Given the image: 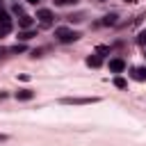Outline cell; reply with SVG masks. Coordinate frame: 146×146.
Here are the masks:
<instances>
[{"label":"cell","instance_id":"6da1fadb","mask_svg":"<svg viewBox=\"0 0 146 146\" xmlns=\"http://www.w3.org/2000/svg\"><path fill=\"white\" fill-rule=\"evenodd\" d=\"M55 36H57L62 43H71V41H75L80 34H78L75 30H68V27H57V30H55Z\"/></svg>","mask_w":146,"mask_h":146},{"label":"cell","instance_id":"7a4b0ae2","mask_svg":"<svg viewBox=\"0 0 146 146\" xmlns=\"http://www.w3.org/2000/svg\"><path fill=\"white\" fill-rule=\"evenodd\" d=\"M62 103L64 105H91V103H98V98L96 96H91V98H87V96H73V98H62Z\"/></svg>","mask_w":146,"mask_h":146},{"label":"cell","instance_id":"3957f363","mask_svg":"<svg viewBox=\"0 0 146 146\" xmlns=\"http://www.w3.org/2000/svg\"><path fill=\"white\" fill-rule=\"evenodd\" d=\"M36 18L41 21V25H50L55 16H52V11H50V9H39V11H36Z\"/></svg>","mask_w":146,"mask_h":146},{"label":"cell","instance_id":"277c9868","mask_svg":"<svg viewBox=\"0 0 146 146\" xmlns=\"http://www.w3.org/2000/svg\"><path fill=\"white\" fill-rule=\"evenodd\" d=\"M125 68V62L123 59H110V71L112 73H121Z\"/></svg>","mask_w":146,"mask_h":146},{"label":"cell","instance_id":"5b68a950","mask_svg":"<svg viewBox=\"0 0 146 146\" xmlns=\"http://www.w3.org/2000/svg\"><path fill=\"white\" fill-rule=\"evenodd\" d=\"M132 80H137V82H144V80H146V68H144V66H137V68H132Z\"/></svg>","mask_w":146,"mask_h":146},{"label":"cell","instance_id":"8992f818","mask_svg":"<svg viewBox=\"0 0 146 146\" xmlns=\"http://www.w3.org/2000/svg\"><path fill=\"white\" fill-rule=\"evenodd\" d=\"M32 96H34V94H32L30 89H21V91H16V98H18V100H30Z\"/></svg>","mask_w":146,"mask_h":146},{"label":"cell","instance_id":"52a82bcc","mask_svg":"<svg viewBox=\"0 0 146 146\" xmlns=\"http://www.w3.org/2000/svg\"><path fill=\"white\" fill-rule=\"evenodd\" d=\"M87 66H94V68H98V66H100V57H98V55H91V57H87Z\"/></svg>","mask_w":146,"mask_h":146},{"label":"cell","instance_id":"ba28073f","mask_svg":"<svg viewBox=\"0 0 146 146\" xmlns=\"http://www.w3.org/2000/svg\"><path fill=\"white\" fill-rule=\"evenodd\" d=\"M18 25L21 27H32V16H21L18 18Z\"/></svg>","mask_w":146,"mask_h":146},{"label":"cell","instance_id":"9c48e42d","mask_svg":"<svg viewBox=\"0 0 146 146\" xmlns=\"http://www.w3.org/2000/svg\"><path fill=\"white\" fill-rule=\"evenodd\" d=\"M11 32V23L7 21V23H0V36H7Z\"/></svg>","mask_w":146,"mask_h":146},{"label":"cell","instance_id":"30bf717a","mask_svg":"<svg viewBox=\"0 0 146 146\" xmlns=\"http://www.w3.org/2000/svg\"><path fill=\"white\" fill-rule=\"evenodd\" d=\"M114 23H116V14H110L103 18V25H114Z\"/></svg>","mask_w":146,"mask_h":146},{"label":"cell","instance_id":"8fae6325","mask_svg":"<svg viewBox=\"0 0 146 146\" xmlns=\"http://www.w3.org/2000/svg\"><path fill=\"white\" fill-rule=\"evenodd\" d=\"M114 87H116V89H125V87H128V82H125L123 78H114Z\"/></svg>","mask_w":146,"mask_h":146},{"label":"cell","instance_id":"7c38bea8","mask_svg":"<svg viewBox=\"0 0 146 146\" xmlns=\"http://www.w3.org/2000/svg\"><path fill=\"white\" fill-rule=\"evenodd\" d=\"M137 43L146 48V30H141V32H139V36H137Z\"/></svg>","mask_w":146,"mask_h":146},{"label":"cell","instance_id":"4fadbf2b","mask_svg":"<svg viewBox=\"0 0 146 146\" xmlns=\"http://www.w3.org/2000/svg\"><path fill=\"white\" fill-rule=\"evenodd\" d=\"M32 36H34V32H21V34H18L21 41H27V39H32Z\"/></svg>","mask_w":146,"mask_h":146},{"label":"cell","instance_id":"5bb4252c","mask_svg":"<svg viewBox=\"0 0 146 146\" xmlns=\"http://www.w3.org/2000/svg\"><path fill=\"white\" fill-rule=\"evenodd\" d=\"M23 50H25V46H23V43H16V46L11 48V52H23Z\"/></svg>","mask_w":146,"mask_h":146},{"label":"cell","instance_id":"9a60e30c","mask_svg":"<svg viewBox=\"0 0 146 146\" xmlns=\"http://www.w3.org/2000/svg\"><path fill=\"white\" fill-rule=\"evenodd\" d=\"M7 21H9V16H7V11H2V9H0V23H7Z\"/></svg>","mask_w":146,"mask_h":146},{"label":"cell","instance_id":"2e32d148","mask_svg":"<svg viewBox=\"0 0 146 146\" xmlns=\"http://www.w3.org/2000/svg\"><path fill=\"white\" fill-rule=\"evenodd\" d=\"M68 0H55V5H66Z\"/></svg>","mask_w":146,"mask_h":146},{"label":"cell","instance_id":"e0dca14e","mask_svg":"<svg viewBox=\"0 0 146 146\" xmlns=\"http://www.w3.org/2000/svg\"><path fill=\"white\" fill-rule=\"evenodd\" d=\"M0 141H7V135H0Z\"/></svg>","mask_w":146,"mask_h":146},{"label":"cell","instance_id":"ac0fdd59","mask_svg":"<svg viewBox=\"0 0 146 146\" xmlns=\"http://www.w3.org/2000/svg\"><path fill=\"white\" fill-rule=\"evenodd\" d=\"M27 2H32V5H36V2H39V0H27Z\"/></svg>","mask_w":146,"mask_h":146},{"label":"cell","instance_id":"d6986e66","mask_svg":"<svg viewBox=\"0 0 146 146\" xmlns=\"http://www.w3.org/2000/svg\"><path fill=\"white\" fill-rule=\"evenodd\" d=\"M2 52H5V50H2V48H0V57H2Z\"/></svg>","mask_w":146,"mask_h":146},{"label":"cell","instance_id":"ffe728a7","mask_svg":"<svg viewBox=\"0 0 146 146\" xmlns=\"http://www.w3.org/2000/svg\"><path fill=\"white\" fill-rule=\"evenodd\" d=\"M128 2H135V0H128Z\"/></svg>","mask_w":146,"mask_h":146}]
</instances>
